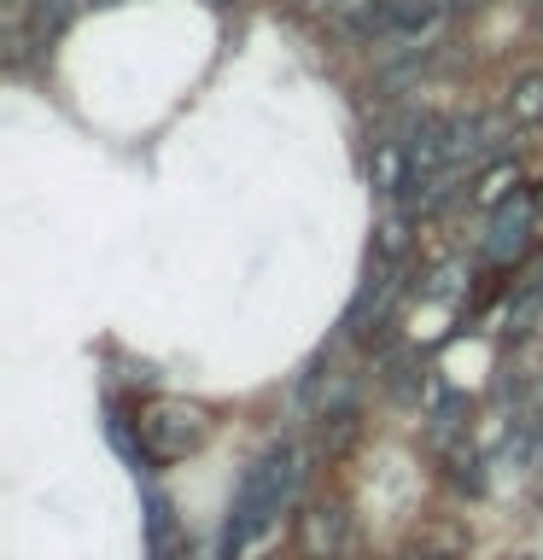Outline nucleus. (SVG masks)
Here are the masks:
<instances>
[{
	"instance_id": "obj_1",
	"label": "nucleus",
	"mask_w": 543,
	"mask_h": 560,
	"mask_svg": "<svg viewBox=\"0 0 543 560\" xmlns=\"http://www.w3.org/2000/svg\"><path fill=\"white\" fill-rule=\"evenodd\" d=\"M292 479H298V467H292V450L287 444H275V450L257 455V467L240 479V497H234V508H228L222 560H234L257 532H269V520L280 514V502L292 497Z\"/></svg>"
},
{
	"instance_id": "obj_5",
	"label": "nucleus",
	"mask_w": 543,
	"mask_h": 560,
	"mask_svg": "<svg viewBox=\"0 0 543 560\" xmlns=\"http://www.w3.org/2000/svg\"><path fill=\"white\" fill-rule=\"evenodd\" d=\"M24 12H30V30L35 35H53L70 18V0H24Z\"/></svg>"
},
{
	"instance_id": "obj_2",
	"label": "nucleus",
	"mask_w": 543,
	"mask_h": 560,
	"mask_svg": "<svg viewBox=\"0 0 543 560\" xmlns=\"http://www.w3.org/2000/svg\"><path fill=\"white\" fill-rule=\"evenodd\" d=\"M140 432H147V444L158 450V455H182V450H193L199 444V415L193 409H182V402H158V409L140 420Z\"/></svg>"
},
{
	"instance_id": "obj_3",
	"label": "nucleus",
	"mask_w": 543,
	"mask_h": 560,
	"mask_svg": "<svg viewBox=\"0 0 543 560\" xmlns=\"http://www.w3.org/2000/svg\"><path fill=\"white\" fill-rule=\"evenodd\" d=\"M525 240H532V199H508L497 217H490L485 257H490V262H508V257L525 252Z\"/></svg>"
},
{
	"instance_id": "obj_4",
	"label": "nucleus",
	"mask_w": 543,
	"mask_h": 560,
	"mask_svg": "<svg viewBox=\"0 0 543 560\" xmlns=\"http://www.w3.org/2000/svg\"><path fill=\"white\" fill-rule=\"evenodd\" d=\"M438 24V0H385L380 7V30L392 35H427Z\"/></svg>"
},
{
	"instance_id": "obj_6",
	"label": "nucleus",
	"mask_w": 543,
	"mask_h": 560,
	"mask_svg": "<svg viewBox=\"0 0 543 560\" xmlns=\"http://www.w3.org/2000/svg\"><path fill=\"white\" fill-rule=\"evenodd\" d=\"M538 112H543V82L532 77V82L515 88V117H538Z\"/></svg>"
}]
</instances>
